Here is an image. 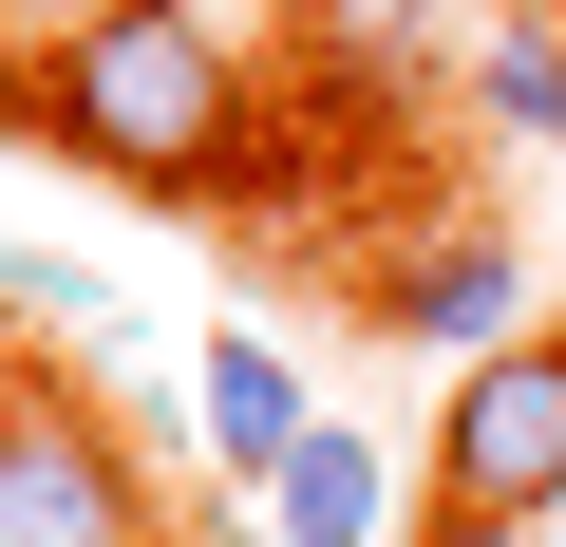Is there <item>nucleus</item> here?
<instances>
[{"label": "nucleus", "instance_id": "nucleus-9", "mask_svg": "<svg viewBox=\"0 0 566 547\" xmlns=\"http://www.w3.org/2000/svg\"><path fill=\"white\" fill-rule=\"evenodd\" d=\"M0 397H20V378H0Z\"/></svg>", "mask_w": 566, "mask_h": 547}, {"label": "nucleus", "instance_id": "nucleus-7", "mask_svg": "<svg viewBox=\"0 0 566 547\" xmlns=\"http://www.w3.org/2000/svg\"><path fill=\"white\" fill-rule=\"evenodd\" d=\"M472 95H491V133H547V151H566V39H547V20H510V39L472 57Z\"/></svg>", "mask_w": 566, "mask_h": 547}, {"label": "nucleus", "instance_id": "nucleus-3", "mask_svg": "<svg viewBox=\"0 0 566 547\" xmlns=\"http://www.w3.org/2000/svg\"><path fill=\"white\" fill-rule=\"evenodd\" d=\"M0 547H151V491L76 397H0Z\"/></svg>", "mask_w": 566, "mask_h": 547}, {"label": "nucleus", "instance_id": "nucleus-2", "mask_svg": "<svg viewBox=\"0 0 566 547\" xmlns=\"http://www.w3.org/2000/svg\"><path fill=\"white\" fill-rule=\"evenodd\" d=\"M434 509H547V528H566V340H491V359H453Z\"/></svg>", "mask_w": 566, "mask_h": 547}, {"label": "nucleus", "instance_id": "nucleus-6", "mask_svg": "<svg viewBox=\"0 0 566 547\" xmlns=\"http://www.w3.org/2000/svg\"><path fill=\"white\" fill-rule=\"evenodd\" d=\"M378 509H397V453H378L359 415H322L303 453L264 472V528H283V547H378Z\"/></svg>", "mask_w": 566, "mask_h": 547}, {"label": "nucleus", "instance_id": "nucleus-4", "mask_svg": "<svg viewBox=\"0 0 566 547\" xmlns=\"http://www.w3.org/2000/svg\"><path fill=\"white\" fill-rule=\"evenodd\" d=\"M510 303H528V264H510L491 227H453V245H397V264H378V322H397V340H434V359H491V340H528Z\"/></svg>", "mask_w": 566, "mask_h": 547}, {"label": "nucleus", "instance_id": "nucleus-8", "mask_svg": "<svg viewBox=\"0 0 566 547\" xmlns=\"http://www.w3.org/2000/svg\"><path fill=\"white\" fill-rule=\"evenodd\" d=\"M416 547H547V509H434Z\"/></svg>", "mask_w": 566, "mask_h": 547}, {"label": "nucleus", "instance_id": "nucleus-1", "mask_svg": "<svg viewBox=\"0 0 566 547\" xmlns=\"http://www.w3.org/2000/svg\"><path fill=\"white\" fill-rule=\"evenodd\" d=\"M39 151L114 170V189H227L245 170V57L208 0H76L57 57H39Z\"/></svg>", "mask_w": 566, "mask_h": 547}, {"label": "nucleus", "instance_id": "nucleus-5", "mask_svg": "<svg viewBox=\"0 0 566 547\" xmlns=\"http://www.w3.org/2000/svg\"><path fill=\"white\" fill-rule=\"evenodd\" d=\"M189 415H208V453H227V491H264L283 453L322 434V397H303V359H283V340H245V322H227V340L189 359Z\"/></svg>", "mask_w": 566, "mask_h": 547}]
</instances>
